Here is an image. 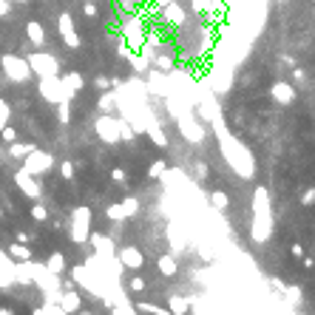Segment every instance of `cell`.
Masks as SVG:
<instances>
[{"mask_svg": "<svg viewBox=\"0 0 315 315\" xmlns=\"http://www.w3.org/2000/svg\"><path fill=\"white\" fill-rule=\"evenodd\" d=\"M210 125H213L216 139H219V150H222L224 162H227V165L233 168V171H236L242 179H253V176H256V162H253V153L247 150V145L239 142L236 136L227 131V125H224V116L213 120Z\"/></svg>", "mask_w": 315, "mask_h": 315, "instance_id": "6da1fadb", "label": "cell"}, {"mask_svg": "<svg viewBox=\"0 0 315 315\" xmlns=\"http://www.w3.org/2000/svg\"><path fill=\"white\" fill-rule=\"evenodd\" d=\"M71 242L74 244H86L91 236V210L88 208H74L71 213Z\"/></svg>", "mask_w": 315, "mask_h": 315, "instance_id": "7a4b0ae2", "label": "cell"}, {"mask_svg": "<svg viewBox=\"0 0 315 315\" xmlns=\"http://www.w3.org/2000/svg\"><path fill=\"white\" fill-rule=\"evenodd\" d=\"M176 128H179V134L185 136L187 142H193V145L205 142V136H208L205 125H202V122L196 120L193 114H182V116H176Z\"/></svg>", "mask_w": 315, "mask_h": 315, "instance_id": "3957f363", "label": "cell"}, {"mask_svg": "<svg viewBox=\"0 0 315 315\" xmlns=\"http://www.w3.org/2000/svg\"><path fill=\"white\" fill-rule=\"evenodd\" d=\"M94 131H97V136H100L105 145L122 142L120 139V122H116V116H111V114L97 116V120H94Z\"/></svg>", "mask_w": 315, "mask_h": 315, "instance_id": "277c9868", "label": "cell"}, {"mask_svg": "<svg viewBox=\"0 0 315 315\" xmlns=\"http://www.w3.org/2000/svg\"><path fill=\"white\" fill-rule=\"evenodd\" d=\"M136 210H139V199H136V196H125L122 202H114V205L105 210V216L111 222H125V219H134Z\"/></svg>", "mask_w": 315, "mask_h": 315, "instance_id": "5b68a950", "label": "cell"}, {"mask_svg": "<svg viewBox=\"0 0 315 315\" xmlns=\"http://www.w3.org/2000/svg\"><path fill=\"white\" fill-rule=\"evenodd\" d=\"M51 165H54V156L46 153V150L34 148L31 153H26V165H23V171H29L31 176H40V173H46Z\"/></svg>", "mask_w": 315, "mask_h": 315, "instance_id": "8992f818", "label": "cell"}, {"mask_svg": "<svg viewBox=\"0 0 315 315\" xmlns=\"http://www.w3.org/2000/svg\"><path fill=\"white\" fill-rule=\"evenodd\" d=\"M250 239L256 244H264L272 239V216H253L250 224Z\"/></svg>", "mask_w": 315, "mask_h": 315, "instance_id": "52a82bcc", "label": "cell"}, {"mask_svg": "<svg viewBox=\"0 0 315 315\" xmlns=\"http://www.w3.org/2000/svg\"><path fill=\"white\" fill-rule=\"evenodd\" d=\"M116 258H120V264L125 267V270H139V267L145 264V256H142V250L139 247H120L116 250Z\"/></svg>", "mask_w": 315, "mask_h": 315, "instance_id": "ba28073f", "label": "cell"}, {"mask_svg": "<svg viewBox=\"0 0 315 315\" xmlns=\"http://www.w3.org/2000/svg\"><path fill=\"white\" fill-rule=\"evenodd\" d=\"M145 134L150 136V142L156 145V148H168V134L162 131V122L150 114V111H148V116H145Z\"/></svg>", "mask_w": 315, "mask_h": 315, "instance_id": "9c48e42d", "label": "cell"}, {"mask_svg": "<svg viewBox=\"0 0 315 315\" xmlns=\"http://www.w3.org/2000/svg\"><path fill=\"white\" fill-rule=\"evenodd\" d=\"M253 216H272V202L267 187H256L253 193Z\"/></svg>", "mask_w": 315, "mask_h": 315, "instance_id": "30bf717a", "label": "cell"}, {"mask_svg": "<svg viewBox=\"0 0 315 315\" xmlns=\"http://www.w3.org/2000/svg\"><path fill=\"white\" fill-rule=\"evenodd\" d=\"M270 97L279 105H293V100H295V88L290 86V83H272V88H270Z\"/></svg>", "mask_w": 315, "mask_h": 315, "instance_id": "8fae6325", "label": "cell"}, {"mask_svg": "<svg viewBox=\"0 0 315 315\" xmlns=\"http://www.w3.org/2000/svg\"><path fill=\"white\" fill-rule=\"evenodd\" d=\"M88 242H91V247L97 250V256H116V244L111 236H102V233H91L88 236Z\"/></svg>", "mask_w": 315, "mask_h": 315, "instance_id": "7c38bea8", "label": "cell"}, {"mask_svg": "<svg viewBox=\"0 0 315 315\" xmlns=\"http://www.w3.org/2000/svg\"><path fill=\"white\" fill-rule=\"evenodd\" d=\"M15 182H17V187H20V190L29 196V199H37V196H40V185H37V179L31 176L29 171H17Z\"/></svg>", "mask_w": 315, "mask_h": 315, "instance_id": "4fadbf2b", "label": "cell"}, {"mask_svg": "<svg viewBox=\"0 0 315 315\" xmlns=\"http://www.w3.org/2000/svg\"><path fill=\"white\" fill-rule=\"evenodd\" d=\"M57 307L63 309L65 315H77L80 307H83V298H80L77 290H68V293H63V295L57 298Z\"/></svg>", "mask_w": 315, "mask_h": 315, "instance_id": "5bb4252c", "label": "cell"}, {"mask_svg": "<svg viewBox=\"0 0 315 315\" xmlns=\"http://www.w3.org/2000/svg\"><path fill=\"white\" fill-rule=\"evenodd\" d=\"M156 270L165 275V279H173L176 272H179V264H176V258L171 256V253H162V256L156 258Z\"/></svg>", "mask_w": 315, "mask_h": 315, "instance_id": "9a60e30c", "label": "cell"}, {"mask_svg": "<svg viewBox=\"0 0 315 315\" xmlns=\"http://www.w3.org/2000/svg\"><path fill=\"white\" fill-rule=\"evenodd\" d=\"M134 309L136 312H145V315H171L168 307H159V304H150V301H136Z\"/></svg>", "mask_w": 315, "mask_h": 315, "instance_id": "2e32d148", "label": "cell"}, {"mask_svg": "<svg viewBox=\"0 0 315 315\" xmlns=\"http://www.w3.org/2000/svg\"><path fill=\"white\" fill-rule=\"evenodd\" d=\"M168 309H171V315H187L190 301L182 298V295H171V298H168Z\"/></svg>", "mask_w": 315, "mask_h": 315, "instance_id": "e0dca14e", "label": "cell"}, {"mask_svg": "<svg viewBox=\"0 0 315 315\" xmlns=\"http://www.w3.org/2000/svg\"><path fill=\"white\" fill-rule=\"evenodd\" d=\"M208 202H210V208H213V210H219V213L230 208V199H227V193H224V190H213Z\"/></svg>", "mask_w": 315, "mask_h": 315, "instance_id": "ac0fdd59", "label": "cell"}, {"mask_svg": "<svg viewBox=\"0 0 315 315\" xmlns=\"http://www.w3.org/2000/svg\"><path fill=\"white\" fill-rule=\"evenodd\" d=\"M46 270H49V272H54V275L65 272V258H63V253H51V256H49V261H46Z\"/></svg>", "mask_w": 315, "mask_h": 315, "instance_id": "d6986e66", "label": "cell"}, {"mask_svg": "<svg viewBox=\"0 0 315 315\" xmlns=\"http://www.w3.org/2000/svg\"><path fill=\"white\" fill-rule=\"evenodd\" d=\"M116 122H120V139H122V142H134V139H136V131L131 128V122L125 120V116H120Z\"/></svg>", "mask_w": 315, "mask_h": 315, "instance_id": "ffe728a7", "label": "cell"}, {"mask_svg": "<svg viewBox=\"0 0 315 315\" xmlns=\"http://www.w3.org/2000/svg\"><path fill=\"white\" fill-rule=\"evenodd\" d=\"M116 108V94L114 91H102V97H100V111L102 114H111Z\"/></svg>", "mask_w": 315, "mask_h": 315, "instance_id": "44dd1931", "label": "cell"}, {"mask_svg": "<svg viewBox=\"0 0 315 315\" xmlns=\"http://www.w3.org/2000/svg\"><path fill=\"white\" fill-rule=\"evenodd\" d=\"M9 256H15L17 261H31V250L26 247V244H20V242L9 247Z\"/></svg>", "mask_w": 315, "mask_h": 315, "instance_id": "7402d4cb", "label": "cell"}, {"mask_svg": "<svg viewBox=\"0 0 315 315\" xmlns=\"http://www.w3.org/2000/svg\"><path fill=\"white\" fill-rule=\"evenodd\" d=\"M168 239H171V244H173V250H182L185 247V239L179 236V230H176V224H168Z\"/></svg>", "mask_w": 315, "mask_h": 315, "instance_id": "603a6c76", "label": "cell"}, {"mask_svg": "<svg viewBox=\"0 0 315 315\" xmlns=\"http://www.w3.org/2000/svg\"><path fill=\"white\" fill-rule=\"evenodd\" d=\"M57 116H60V122H71V100H63V102H57Z\"/></svg>", "mask_w": 315, "mask_h": 315, "instance_id": "cb8c5ba5", "label": "cell"}, {"mask_svg": "<svg viewBox=\"0 0 315 315\" xmlns=\"http://www.w3.org/2000/svg\"><path fill=\"white\" fill-rule=\"evenodd\" d=\"M168 168H165V159H156V162H150V179H159V176H162V173H165Z\"/></svg>", "mask_w": 315, "mask_h": 315, "instance_id": "d4e9b609", "label": "cell"}, {"mask_svg": "<svg viewBox=\"0 0 315 315\" xmlns=\"http://www.w3.org/2000/svg\"><path fill=\"white\" fill-rule=\"evenodd\" d=\"M284 295H287L290 304H298V301H301V290H298V287H284Z\"/></svg>", "mask_w": 315, "mask_h": 315, "instance_id": "484cf974", "label": "cell"}, {"mask_svg": "<svg viewBox=\"0 0 315 315\" xmlns=\"http://www.w3.org/2000/svg\"><path fill=\"white\" fill-rule=\"evenodd\" d=\"M301 205H304V208H309V205H315V187H307V190L301 193Z\"/></svg>", "mask_w": 315, "mask_h": 315, "instance_id": "4316f807", "label": "cell"}, {"mask_svg": "<svg viewBox=\"0 0 315 315\" xmlns=\"http://www.w3.org/2000/svg\"><path fill=\"white\" fill-rule=\"evenodd\" d=\"M114 315H136V309L125 301V304H116V307H114Z\"/></svg>", "mask_w": 315, "mask_h": 315, "instance_id": "83f0119b", "label": "cell"}, {"mask_svg": "<svg viewBox=\"0 0 315 315\" xmlns=\"http://www.w3.org/2000/svg\"><path fill=\"white\" fill-rule=\"evenodd\" d=\"M60 173L63 179H74V162H60Z\"/></svg>", "mask_w": 315, "mask_h": 315, "instance_id": "f1b7e54d", "label": "cell"}, {"mask_svg": "<svg viewBox=\"0 0 315 315\" xmlns=\"http://www.w3.org/2000/svg\"><path fill=\"white\" fill-rule=\"evenodd\" d=\"M94 88H100V91H108V88H111V80H108V77H97V80H94Z\"/></svg>", "mask_w": 315, "mask_h": 315, "instance_id": "f546056e", "label": "cell"}, {"mask_svg": "<svg viewBox=\"0 0 315 315\" xmlns=\"http://www.w3.org/2000/svg\"><path fill=\"white\" fill-rule=\"evenodd\" d=\"M31 216H34L37 222H43V219H46L49 213H46V208H43V205H34V208H31Z\"/></svg>", "mask_w": 315, "mask_h": 315, "instance_id": "4dcf8cb0", "label": "cell"}, {"mask_svg": "<svg viewBox=\"0 0 315 315\" xmlns=\"http://www.w3.org/2000/svg\"><path fill=\"white\" fill-rule=\"evenodd\" d=\"M128 287L134 290V293H142V290H145V279H131Z\"/></svg>", "mask_w": 315, "mask_h": 315, "instance_id": "1f68e13d", "label": "cell"}, {"mask_svg": "<svg viewBox=\"0 0 315 315\" xmlns=\"http://www.w3.org/2000/svg\"><path fill=\"white\" fill-rule=\"evenodd\" d=\"M111 179H114V182H120V185H122V182L128 179V176H125V171H122V168H114V171H111Z\"/></svg>", "mask_w": 315, "mask_h": 315, "instance_id": "d6a6232c", "label": "cell"}, {"mask_svg": "<svg viewBox=\"0 0 315 315\" xmlns=\"http://www.w3.org/2000/svg\"><path fill=\"white\" fill-rule=\"evenodd\" d=\"M196 176L199 179H208V165L205 162H196Z\"/></svg>", "mask_w": 315, "mask_h": 315, "instance_id": "836d02e7", "label": "cell"}, {"mask_svg": "<svg viewBox=\"0 0 315 315\" xmlns=\"http://www.w3.org/2000/svg\"><path fill=\"white\" fill-rule=\"evenodd\" d=\"M156 65H159V68H165V71H168V68H171V57H156Z\"/></svg>", "mask_w": 315, "mask_h": 315, "instance_id": "e575fe53", "label": "cell"}, {"mask_svg": "<svg viewBox=\"0 0 315 315\" xmlns=\"http://www.w3.org/2000/svg\"><path fill=\"white\" fill-rule=\"evenodd\" d=\"M290 253H293L295 258H304V247H301V244H293V247H290Z\"/></svg>", "mask_w": 315, "mask_h": 315, "instance_id": "d590c367", "label": "cell"}, {"mask_svg": "<svg viewBox=\"0 0 315 315\" xmlns=\"http://www.w3.org/2000/svg\"><path fill=\"white\" fill-rule=\"evenodd\" d=\"M270 284H272V290H279V293H284V287H287L284 281H279V279H272Z\"/></svg>", "mask_w": 315, "mask_h": 315, "instance_id": "8d00e7d4", "label": "cell"}, {"mask_svg": "<svg viewBox=\"0 0 315 315\" xmlns=\"http://www.w3.org/2000/svg\"><path fill=\"white\" fill-rule=\"evenodd\" d=\"M293 80H295V83H304V71H301V68H295V71H293Z\"/></svg>", "mask_w": 315, "mask_h": 315, "instance_id": "74e56055", "label": "cell"}, {"mask_svg": "<svg viewBox=\"0 0 315 315\" xmlns=\"http://www.w3.org/2000/svg\"><path fill=\"white\" fill-rule=\"evenodd\" d=\"M0 315H15V312H12V309H6V307H3V309H0Z\"/></svg>", "mask_w": 315, "mask_h": 315, "instance_id": "f35d334b", "label": "cell"}, {"mask_svg": "<svg viewBox=\"0 0 315 315\" xmlns=\"http://www.w3.org/2000/svg\"><path fill=\"white\" fill-rule=\"evenodd\" d=\"M80 315H91V312H80Z\"/></svg>", "mask_w": 315, "mask_h": 315, "instance_id": "ab89813d", "label": "cell"}]
</instances>
